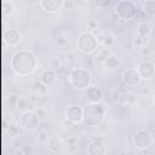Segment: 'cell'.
Returning a JSON list of instances; mask_svg holds the SVG:
<instances>
[{"label": "cell", "mask_w": 155, "mask_h": 155, "mask_svg": "<svg viewBox=\"0 0 155 155\" xmlns=\"http://www.w3.org/2000/svg\"><path fill=\"white\" fill-rule=\"evenodd\" d=\"M4 39H5V41H6L7 45L16 46L21 41V33L17 29L8 28V29H6L4 31Z\"/></svg>", "instance_id": "13"}, {"label": "cell", "mask_w": 155, "mask_h": 155, "mask_svg": "<svg viewBox=\"0 0 155 155\" xmlns=\"http://www.w3.org/2000/svg\"><path fill=\"white\" fill-rule=\"evenodd\" d=\"M88 25H90V28H91V29L97 28V23H96V22H93V21H92V22H90V24H88Z\"/></svg>", "instance_id": "32"}, {"label": "cell", "mask_w": 155, "mask_h": 155, "mask_svg": "<svg viewBox=\"0 0 155 155\" xmlns=\"http://www.w3.org/2000/svg\"><path fill=\"white\" fill-rule=\"evenodd\" d=\"M39 114L33 110H24L21 115V127L27 131H34L39 126Z\"/></svg>", "instance_id": "6"}, {"label": "cell", "mask_w": 155, "mask_h": 155, "mask_svg": "<svg viewBox=\"0 0 155 155\" xmlns=\"http://www.w3.org/2000/svg\"><path fill=\"white\" fill-rule=\"evenodd\" d=\"M50 67L51 69H59L62 67V61L59 58H52L50 61Z\"/></svg>", "instance_id": "25"}, {"label": "cell", "mask_w": 155, "mask_h": 155, "mask_svg": "<svg viewBox=\"0 0 155 155\" xmlns=\"http://www.w3.org/2000/svg\"><path fill=\"white\" fill-rule=\"evenodd\" d=\"M143 7H144V12L148 16L155 17V0H145Z\"/></svg>", "instance_id": "19"}, {"label": "cell", "mask_w": 155, "mask_h": 155, "mask_svg": "<svg viewBox=\"0 0 155 155\" xmlns=\"http://www.w3.org/2000/svg\"><path fill=\"white\" fill-rule=\"evenodd\" d=\"M87 153L90 155H104L107 153V148L104 144V140L102 138H96L93 139L88 148H87Z\"/></svg>", "instance_id": "11"}, {"label": "cell", "mask_w": 155, "mask_h": 155, "mask_svg": "<svg viewBox=\"0 0 155 155\" xmlns=\"http://www.w3.org/2000/svg\"><path fill=\"white\" fill-rule=\"evenodd\" d=\"M115 12L121 19H131L136 16L137 7L131 0H120L115 6Z\"/></svg>", "instance_id": "5"}, {"label": "cell", "mask_w": 155, "mask_h": 155, "mask_svg": "<svg viewBox=\"0 0 155 155\" xmlns=\"http://www.w3.org/2000/svg\"><path fill=\"white\" fill-rule=\"evenodd\" d=\"M54 80H56V73H54L53 69H46V70H44L42 74H41V76H40V81L44 85H46V86L52 85L54 82Z\"/></svg>", "instance_id": "16"}, {"label": "cell", "mask_w": 155, "mask_h": 155, "mask_svg": "<svg viewBox=\"0 0 155 155\" xmlns=\"http://www.w3.org/2000/svg\"><path fill=\"white\" fill-rule=\"evenodd\" d=\"M11 69L16 75L27 76L35 71L38 67V59L35 54L29 50H19L11 58Z\"/></svg>", "instance_id": "1"}, {"label": "cell", "mask_w": 155, "mask_h": 155, "mask_svg": "<svg viewBox=\"0 0 155 155\" xmlns=\"http://www.w3.org/2000/svg\"><path fill=\"white\" fill-rule=\"evenodd\" d=\"M122 81L127 86H136L142 81V78L136 68H128L122 73Z\"/></svg>", "instance_id": "9"}, {"label": "cell", "mask_w": 155, "mask_h": 155, "mask_svg": "<svg viewBox=\"0 0 155 155\" xmlns=\"http://www.w3.org/2000/svg\"><path fill=\"white\" fill-rule=\"evenodd\" d=\"M104 44L107 45V46H110L113 42H114V38H113V35H110V34H108V35H105L104 36Z\"/></svg>", "instance_id": "28"}, {"label": "cell", "mask_w": 155, "mask_h": 155, "mask_svg": "<svg viewBox=\"0 0 155 155\" xmlns=\"http://www.w3.org/2000/svg\"><path fill=\"white\" fill-rule=\"evenodd\" d=\"M142 93L143 94H148L149 93V88L148 87H142Z\"/></svg>", "instance_id": "33"}, {"label": "cell", "mask_w": 155, "mask_h": 155, "mask_svg": "<svg viewBox=\"0 0 155 155\" xmlns=\"http://www.w3.org/2000/svg\"><path fill=\"white\" fill-rule=\"evenodd\" d=\"M134 143H136V147L139 149L149 148L153 143V136L147 130H139L134 134Z\"/></svg>", "instance_id": "7"}, {"label": "cell", "mask_w": 155, "mask_h": 155, "mask_svg": "<svg viewBox=\"0 0 155 155\" xmlns=\"http://www.w3.org/2000/svg\"><path fill=\"white\" fill-rule=\"evenodd\" d=\"M10 136H17L18 132H19V128L16 127V126H10Z\"/></svg>", "instance_id": "29"}, {"label": "cell", "mask_w": 155, "mask_h": 155, "mask_svg": "<svg viewBox=\"0 0 155 155\" xmlns=\"http://www.w3.org/2000/svg\"><path fill=\"white\" fill-rule=\"evenodd\" d=\"M67 41H65V39L64 38H59L58 40H57V44H58V46H62V45H64Z\"/></svg>", "instance_id": "31"}, {"label": "cell", "mask_w": 155, "mask_h": 155, "mask_svg": "<svg viewBox=\"0 0 155 155\" xmlns=\"http://www.w3.org/2000/svg\"><path fill=\"white\" fill-rule=\"evenodd\" d=\"M76 46L81 53L90 54L96 51L98 46V40L91 31H82L78 38Z\"/></svg>", "instance_id": "4"}, {"label": "cell", "mask_w": 155, "mask_h": 155, "mask_svg": "<svg viewBox=\"0 0 155 155\" xmlns=\"http://www.w3.org/2000/svg\"><path fill=\"white\" fill-rule=\"evenodd\" d=\"M39 140H41V142L48 140V136L46 134V132H41V133L39 134Z\"/></svg>", "instance_id": "30"}, {"label": "cell", "mask_w": 155, "mask_h": 155, "mask_svg": "<svg viewBox=\"0 0 155 155\" xmlns=\"http://www.w3.org/2000/svg\"><path fill=\"white\" fill-rule=\"evenodd\" d=\"M137 34L143 35V36H149L151 34V25L148 22H140L137 27Z\"/></svg>", "instance_id": "18"}, {"label": "cell", "mask_w": 155, "mask_h": 155, "mask_svg": "<svg viewBox=\"0 0 155 155\" xmlns=\"http://www.w3.org/2000/svg\"><path fill=\"white\" fill-rule=\"evenodd\" d=\"M104 120V108L99 103H90L84 108L82 121L85 125L96 127Z\"/></svg>", "instance_id": "2"}, {"label": "cell", "mask_w": 155, "mask_h": 155, "mask_svg": "<svg viewBox=\"0 0 155 155\" xmlns=\"http://www.w3.org/2000/svg\"><path fill=\"white\" fill-rule=\"evenodd\" d=\"M110 4H111V0H94V5L101 10L108 8L110 6Z\"/></svg>", "instance_id": "23"}, {"label": "cell", "mask_w": 155, "mask_h": 155, "mask_svg": "<svg viewBox=\"0 0 155 155\" xmlns=\"http://www.w3.org/2000/svg\"><path fill=\"white\" fill-rule=\"evenodd\" d=\"M2 8H4V12H5L6 15H11V13L13 12V10H15L13 4H12L10 0H5V1H4V4H2Z\"/></svg>", "instance_id": "22"}, {"label": "cell", "mask_w": 155, "mask_h": 155, "mask_svg": "<svg viewBox=\"0 0 155 155\" xmlns=\"http://www.w3.org/2000/svg\"><path fill=\"white\" fill-rule=\"evenodd\" d=\"M104 64H105L109 69H115V68H117V67L120 65V61H119V58H117L116 56L109 54V56L105 58Z\"/></svg>", "instance_id": "20"}, {"label": "cell", "mask_w": 155, "mask_h": 155, "mask_svg": "<svg viewBox=\"0 0 155 155\" xmlns=\"http://www.w3.org/2000/svg\"><path fill=\"white\" fill-rule=\"evenodd\" d=\"M40 5L46 12L54 13L61 7H63V0H41Z\"/></svg>", "instance_id": "15"}, {"label": "cell", "mask_w": 155, "mask_h": 155, "mask_svg": "<svg viewBox=\"0 0 155 155\" xmlns=\"http://www.w3.org/2000/svg\"><path fill=\"white\" fill-rule=\"evenodd\" d=\"M130 92L125 87H116L113 91V101L119 105H125L128 103Z\"/></svg>", "instance_id": "12"}, {"label": "cell", "mask_w": 155, "mask_h": 155, "mask_svg": "<svg viewBox=\"0 0 155 155\" xmlns=\"http://www.w3.org/2000/svg\"><path fill=\"white\" fill-rule=\"evenodd\" d=\"M82 113L84 109H81L79 105H69L65 109V119L70 124H79L82 121Z\"/></svg>", "instance_id": "10"}, {"label": "cell", "mask_w": 155, "mask_h": 155, "mask_svg": "<svg viewBox=\"0 0 155 155\" xmlns=\"http://www.w3.org/2000/svg\"><path fill=\"white\" fill-rule=\"evenodd\" d=\"M148 38H149V36H143V35L137 34V35L134 36V40H133L134 46H136V47H140V48L145 47L147 44H148Z\"/></svg>", "instance_id": "21"}, {"label": "cell", "mask_w": 155, "mask_h": 155, "mask_svg": "<svg viewBox=\"0 0 155 155\" xmlns=\"http://www.w3.org/2000/svg\"><path fill=\"white\" fill-rule=\"evenodd\" d=\"M29 107V101L27 98H19L17 101V108L21 110H25Z\"/></svg>", "instance_id": "24"}, {"label": "cell", "mask_w": 155, "mask_h": 155, "mask_svg": "<svg viewBox=\"0 0 155 155\" xmlns=\"http://www.w3.org/2000/svg\"><path fill=\"white\" fill-rule=\"evenodd\" d=\"M84 1H86V0H84Z\"/></svg>", "instance_id": "34"}, {"label": "cell", "mask_w": 155, "mask_h": 155, "mask_svg": "<svg viewBox=\"0 0 155 155\" xmlns=\"http://www.w3.org/2000/svg\"><path fill=\"white\" fill-rule=\"evenodd\" d=\"M86 98L90 103H99L103 99V91L98 86H90L87 87Z\"/></svg>", "instance_id": "14"}, {"label": "cell", "mask_w": 155, "mask_h": 155, "mask_svg": "<svg viewBox=\"0 0 155 155\" xmlns=\"http://www.w3.org/2000/svg\"><path fill=\"white\" fill-rule=\"evenodd\" d=\"M68 80L75 88H87L91 84V73L84 68H75L70 71Z\"/></svg>", "instance_id": "3"}, {"label": "cell", "mask_w": 155, "mask_h": 155, "mask_svg": "<svg viewBox=\"0 0 155 155\" xmlns=\"http://www.w3.org/2000/svg\"><path fill=\"white\" fill-rule=\"evenodd\" d=\"M137 70L143 80H149L155 75V65L150 61H142L138 64Z\"/></svg>", "instance_id": "8"}, {"label": "cell", "mask_w": 155, "mask_h": 155, "mask_svg": "<svg viewBox=\"0 0 155 155\" xmlns=\"http://www.w3.org/2000/svg\"><path fill=\"white\" fill-rule=\"evenodd\" d=\"M33 88L34 90H38V91H40V92H46L47 90L45 88V85L40 81V82H35L34 85H33Z\"/></svg>", "instance_id": "27"}, {"label": "cell", "mask_w": 155, "mask_h": 155, "mask_svg": "<svg viewBox=\"0 0 155 155\" xmlns=\"http://www.w3.org/2000/svg\"><path fill=\"white\" fill-rule=\"evenodd\" d=\"M63 7H64V10H68V11L73 10L74 8V1L73 0H63Z\"/></svg>", "instance_id": "26"}, {"label": "cell", "mask_w": 155, "mask_h": 155, "mask_svg": "<svg viewBox=\"0 0 155 155\" xmlns=\"http://www.w3.org/2000/svg\"><path fill=\"white\" fill-rule=\"evenodd\" d=\"M47 144H48V149L52 151V153H58L61 149H62V140L57 137H52L47 140Z\"/></svg>", "instance_id": "17"}]
</instances>
